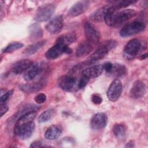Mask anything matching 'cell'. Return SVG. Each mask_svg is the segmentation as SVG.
<instances>
[{"label":"cell","mask_w":148,"mask_h":148,"mask_svg":"<svg viewBox=\"0 0 148 148\" xmlns=\"http://www.w3.org/2000/svg\"><path fill=\"white\" fill-rule=\"evenodd\" d=\"M146 92V87L144 83L139 80L135 81L131 88L130 95L132 98L138 99L144 96Z\"/></svg>","instance_id":"4fadbf2b"},{"label":"cell","mask_w":148,"mask_h":148,"mask_svg":"<svg viewBox=\"0 0 148 148\" xmlns=\"http://www.w3.org/2000/svg\"><path fill=\"white\" fill-rule=\"evenodd\" d=\"M46 147V146L43 145V143H42L40 140H36L34 142H32L29 147Z\"/></svg>","instance_id":"8d00e7d4"},{"label":"cell","mask_w":148,"mask_h":148,"mask_svg":"<svg viewBox=\"0 0 148 148\" xmlns=\"http://www.w3.org/2000/svg\"><path fill=\"white\" fill-rule=\"evenodd\" d=\"M30 38L32 39H37L42 36V30L39 24L34 23L29 27Z\"/></svg>","instance_id":"d4e9b609"},{"label":"cell","mask_w":148,"mask_h":148,"mask_svg":"<svg viewBox=\"0 0 148 148\" xmlns=\"http://www.w3.org/2000/svg\"><path fill=\"white\" fill-rule=\"evenodd\" d=\"M91 101L94 103L96 105H99L102 102V98L100 95L98 94H94L91 96Z\"/></svg>","instance_id":"836d02e7"},{"label":"cell","mask_w":148,"mask_h":148,"mask_svg":"<svg viewBox=\"0 0 148 148\" xmlns=\"http://www.w3.org/2000/svg\"><path fill=\"white\" fill-rule=\"evenodd\" d=\"M136 12L133 9H124L120 12L116 11L114 13L113 17L112 27L122 24L131 18L135 16Z\"/></svg>","instance_id":"3957f363"},{"label":"cell","mask_w":148,"mask_h":148,"mask_svg":"<svg viewBox=\"0 0 148 148\" xmlns=\"http://www.w3.org/2000/svg\"><path fill=\"white\" fill-rule=\"evenodd\" d=\"M147 54L146 53V54H143V55L141 56V58H142V59H145L146 58H147Z\"/></svg>","instance_id":"60d3db41"},{"label":"cell","mask_w":148,"mask_h":148,"mask_svg":"<svg viewBox=\"0 0 148 148\" xmlns=\"http://www.w3.org/2000/svg\"><path fill=\"white\" fill-rule=\"evenodd\" d=\"M90 6V2L80 1L75 3L69 9L68 15L71 17H76L86 11Z\"/></svg>","instance_id":"8fae6325"},{"label":"cell","mask_w":148,"mask_h":148,"mask_svg":"<svg viewBox=\"0 0 148 148\" xmlns=\"http://www.w3.org/2000/svg\"><path fill=\"white\" fill-rule=\"evenodd\" d=\"M111 72L114 74V75L116 76L121 77L127 73V68L123 65L116 64L113 66Z\"/></svg>","instance_id":"f546056e"},{"label":"cell","mask_w":148,"mask_h":148,"mask_svg":"<svg viewBox=\"0 0 148 148\" xmlns=\"http://www.w3.org/2000/svg\"><path fill=\"white\" fill-rule=\"evenodd\" d=\"M109 6V5H106L94 11L90 14L89 17L90 20L94 22H101L104 21L105 16Z\"/></svg>","instance_id":"ffe728a7"},{"label":"cell","mask_w":148,"mask_h":148,"mask_svg":"<svg viewBox=\"0 0 148 148\" xmlns=\"http://www.w3.org/2000/svg\"><path fill=\"white\" fill-rule=\"evenodd\" d=\"M8 106L5 105V103L1 104V109H0V112H1V117L3 116V114H5L7 111L8 110Z\"/></svg>","instance_id":"74e56055"},{"label":"cell","mask_w":148,"mask_h":148,"mask_svg":"<svg viewBox=\"0 0 148 148\" xmlns=\"http://www.w3.org/2000/svg\"><path fill=\"white\" fill-rule=\"evenodd\" d=\"M40 106H38L34 104H26L22 106L17 113L14 115V118L18 119L20 117L33 112H36L40 109Z\"/></svg>","instance_id":"44dd1931"},{"label":"cell","mask_w":148,"mask_h":148,"mask_svg":"<svg viewBox=\"0 0 148 148\" xmlns=\"http://www.w3.org/2000/svg\"><path fill=\"white\" fill-rule=\"evenodd\" d=\"M123 90L121 82L119 79H114L110 84L108 91L107 97L112 102L117 101L120 98Z\"/></svg>","instance_id":"5b68a950"},{"label":"cell","mask_w":148,"mask_h":148,"mask_svg":"<svg viewBox=\"0 0 148 148\" xmlns=\"http://www.w3.org/2000/svg\"><path fill=\"white\" fill-rule=\"evenodd\" d=\"M103 71V66L102 65H94L87 68L83 71V75L90 78H95L100 76Z\"/></svg>","instance_id":"2e32d148"},{"label":"cell","mask_w":148,"mask_h":148,"mask_svg":"<svg viewBox=\"0 0 148 148\" xmlns=\"http://www.w3.org/2000/svg\"><path fill=\"white\" fill-rule=\"evenodd\" d=\"M64 53H66L68 54H70L72 53V50L71 48H69L68 46H64L63 49Z\"/></svg>","instance_id":"f35d334b"},{"label":"cell","mask_w":148,"mask_h":148,"mask_svg":"<svg viewBox=\"0 0 148 148\" xmlns=\"http://www.w3.org/2000/svg\"><path fill=\"white\" fill-rule=\"evenodd\" d=\"M132 144H134V143H133L132 142H130L129 143H127L126 147H134V145H131Z\"/></svg>","instance_id":"ab89813d"},{"label":"cell","mask_w":148,"mask_h":148,"mask_svg":"<svg viewBox=\"0 0 148 148\" xmlns=\"http://www.w3.org/2000/svg\"><path fill=\"white\" fill-rule=\"evenodd\" d=\"M13 90H10L8 92H6L5 94H4L3 95H1V99H0V101H1V104H3V103H5V102L9 99V98L12 96V94H13Z\"/></svg>","instance_id":"d6a6232c"},{"label":"cell","mask_w":148,"mask_h":148,"mask_svg":"<svg viewBox=\"0 0 148 148\" xmlns=\"http://www.w3.org/2000/svg\"><path fill=\"white\" fill-rule=\"evenodd\" d=\"M108 122V117L106 114L99 112L95 114L90 121V126L92 130H99L104 128Z\"/></svg>","instance_id":"52a82bcc"},{"label":"cell","mask_w":148,"mask_h":148,"mask_svg":"<svg viewBox=\"0 0 148 148\" xmlns=\"http://www.w3.org/2000/svg\"><path fill=\"white\" fill-rule=\"evenodd\" d=\"M136 1H132V0H123V1H119L116 5H114L116 9L117 10L118 9H121L123 8H125L134 3H135Z\"/></svg>","instance_id":"4dcf8cb0"},{"label":"cell","mask_w":148,"mask_h":148,"mask_svg":"<svg viewBox=\"0 0 148 148\" xmlns=\"http://www.w3.org/2000/svg\"><path fill=\"white\" fill-rule=\"evenodd\" d=\"M46 43V40H43L42 41H39L38 42H36L35 43L32 44L29 46H28L24 50V53L26 55H32L36 53L41 47H42Z\"/></svg>","instance_id":"484cf974"},{"label":"cell","mask_w":148,"mask_h":148,"mask_svg":"<svg viewBox=\"0 0 148 148\" xmlns=\"http://www.w3.org/2000/svg\"><path fill=\"white\" fill-rule=\"evenodd\" d=\"M36 114H37L36 112H33L27 113V114L20 117L17 120V121L15 124L14 129L18 128L20 126H21V125H23L26 123L32 121V120H34L35 119V118L36 116Z\"/></svg>","instance_id":"cb8c5ba5"},{"label":"cell","mask_w":148,"mask_h":148,"mask_svg":"<svg viewBox=\"0 0 148 148\" xmlns=\"http://www.w3.org/2000/svg\"><path fill=\"white\" fill-rule=\"evenodd\" d=\"M109 50L103 45L100 46L86 60L89 65L103 58L109 52Z\"/></svg>","instance_id":"5bb4252c"},{"label":"cell","mask_w":148,"mask_h":148,"mask_svg":"<svg viewBox=\"0 0 148 148\" xmlns=\"http://www.w3.org/2000/svg\"><path fill=\"white\" fill-rule=\"evenodd\" d=\"M64 46L60 44L55 43V45L50 48L45 53L46 57L49 60H54L57 58L61 56L62 53H64Z\"/></svg>","instance_id":"e0dca14e"},{"label":"cell","mask_w":148,"mask_h":148,"mask_svg":"<svg viewBox=\"0 0 148 148\" xmlns=\"http://www.w3.org/2000/svg\"><path fill=\"white\" fill-rule=\"evenodd\" d=\"M56 6L53 3H46L39 6L35 13L34 19L39 22L46 21L54 13Z\"/></svg>","instance_id":"7a4b0ae2"},{"label":"cell","mask_w":148,"mask_h":148,"mask_svg":"<svg viewBox=\"0 0 148 148\" xmlns=\"http://www.w3.org/2000/svg\"><path fill=\"white\" fill-rule=\"evenodd\" d=\"M61 134V129L57 125H52L49 127L45 132V137L49 140H54L57 139Z\"/></svg>","instance_id":"7402d4cb"},{"label":"cell","mask_w":148,"mask_h":148,"mask_svg":"<svg viewBox=\"0 0 148 148\" xmlns=\"http://www.w3.org/2000/svg\"><path fill=\"white\" fill-rule=\"evenodd\" d=\"M92 44L89 42L84 41L80 43L76 50V55L77 57H82L88 55L92 50Z\"/></svg>","instance_id":"d6986e66"},{"label":"cell","mask_w":148,"mask_h":148,"mask_svg":"<svg viewBox=\"0 0 148 148\" xmlns=\"http://www.w3.org/2000/svg\"><path fill=\"white\" fill-rule=\"evenodd\" d=\"M142 49V44L139 40L133 39L130 40L125 45L124 52L128 59H132L136 57Z\"/></svg>","instance_id":"277c9868"},{"label":"cell","mask_w":148,"mask_h":148,"mask_svg":"<svg viewBox=\"0 0 148 148\" xmlns=\"http://www.w3.org/2000/svg\"><path fill=\"white\" fill-rule=\"evenodd\" d=\"M32 64V62L29 60H21L13 64L12 70L14 73L20 74L26 71Z\"/></svg>","instance_id":"9a60e30c"},{"label":"cell","mask_w":148,"mask_h":148,"mask_svg":"<svg viewBox=\"0 0 148 148\" xmlns=\"http://www.w3.org/2000/svg\"><path fill=\"white\" fill-rule=\"evenodd\" d=\"M35 128V124L32 121L26 123L18 128L14 129V131L16 135H18L22 139L29 138L32 134Z\"/></svg>","instance_id":"8992f818"},{"label":"cell","mask_w":148,"mask_h":148,"mask_svg":"<svg viewBox=\"0 0 148 148\" xmlns=\"http://www.w3.org/2000/svg\"><path fill=\"white\" fill-rule=\"evenodd\" d=\"M113 132L115 137L119 139L123 138L126 134L125 126L121 124H116L113 128Z\"/></svg>","instance_id":"4316f807"},{"label":"cell","mask_w":148,"mask_h":148,"mask_svg":"<svg viewBox=\"0 0 148 148\" xmlns=\"http://www.w3.org/2000/svg\"><path fill=\"white\" fill-rule=\"evenodd\" d=\"M39 72V66L37 64H32L24 73V79L27 82H29L34 79Z\"/></svg>","instance_id":"603a6c76"},{"label":"cell","mask_w":148,"mask_h":148,"mask_svg":"<svg viewBox=\"0 0 148 148\" xmlns=\"http://www.w3.org/2000/svg\"><path fill=\"white\" fill-rule=\"evenodd\" d=\"M77 39V36L74 32H69L59 36L56 41V43L60 44L64 46H68L69 45L75 42Z\"/></svg>","instance_id":"ac0fdd59"},{"label":"cell","mask_w":148,"mask_h":148,"mask_svg":"<svg viewBox=\"0 0 148 148\" xmlns=\"http://www.w3.org/2000/svg\"><path fill=\"white\" fill-rule=\"evenodd\" d=\"M145 25L140 21H132L125 25L120 31V35L123 38H127L137 34L143 31Z\"/></svg>","instance_id":"6da1fadb"},{"label":"cell","mask_w":148,"mask_h":148,"mask_svg":"<svg viewBox=\"0 0 148 148\" xmlns=\"http://www.w3.org/2000/svg\"><path fill=\"white\" fill-rule=\"evenodd\" d=\"M58 83L61 89L66 91L74 90L76 87V79L70 75H65L60 77Z\"/></svg>","instance_id":"9c48e42d"},{"label":"cell","mask_w":148,"mask_h":148,"mask_svg":"<svg viewBox=\"0 0 148 148\" xmlns=\"http://www.w3.org/2000/svg\"><path fill=\"white\" fill-rule=\"evenodd\" d=\"M88 80V79L87 77H86V76L83 75V76L79 79V80L77 83V88L79 89L84 88L87 85Z\"/></svg>","instance_id":"1f68e13d"},{"label":"cell","mask_w":148,"mask_h":148,"mask_svg":"<svg viewBox=\"0 0 148 148\" xmlns=\"http://www.w3.org/2000/svg\"><path fill=\"white\" fill-rule=\"evenodd\" d=\"M46 82L43 80L32 83H27L24 84H21L19 86V89L24 92L31 94L35 93L41 90L45 86Z\"/></svg>","instance_id":"7c38bea8"},{"label":"cell","mask_w":148,"mask_h":148,"mask_svg":"<svg viewBox=\"0 0 148 148\" xmlns=\"http://www.w3.org/2000/svg\"><path fill=\"white\" fill-rule=\"evenodd\" d=\"M54 114V109H48L44 111L40 114L38 117V121L39 123H43L48 121L50 119L52 118Z\"/></svg>","instance_id":"83f0119b"},{"label":"cell","mask_w":148,"mask_h":148,"mask_svg":"<svg viewBox=\"0 0 148 148\" xmlns=\"http://www.w3.org/2000/svg\"><path fill=\"white\" fill-rule=\"evenodd\" d=\"M63 27V17L61 15L53 17L46 25L48 32L55 34L60 32Z\"/></svg>","instance_id":"30bf717a"},{"label":"cell","mask_w":148,"mask_h":148,"mask_svg":"<svg viewBox=\"0 0 148 148\" xmlns=\"http://www.w3.org/2000/svg\"><path fill=\"white\" fill-rule=\"evenodd\" d=\"M24 46V44L18 42H12L9 43L3 50V52L5 53H10L13 51H15L17 50H18L21 48H22Z\"/></svg>","instance_id":"f1b7e54d"},{"label":"cell","mask_w":148,"mask_h":148,"mask_svg":"<svg viewBox=\"0 0 148 148\" xmlns=\"http://www.w3.org/2000/svg\"><path fill=\"white\" fill-rule=\"evenodd\" d=\"M84 32L87 41L91 44L97 43L100 38V35L95 27L90 23H86L84 25Z\"/></svg>","instance_id":"ba28073f"},{"label":"cell","mask_w":148,"mask_h":148,"mask_svg":"<svg viewBox=\"0 0 148 148\" xmlns=\"http://www.w3.org/2000/svg\"><path fill=\"white\" fill-rule=\"evenodd\" d=\"M46 97L43 93L38 94L37 95L35 96V97L34 98L35 101L37 103H39V104L43 103L46 101Z\"/></svg>","instance_id":"e575fe53"},{"label":"cell","mask_w":148,"mask_h":148,"mask_svg":"<svg viewBox=\"0 0 148 148\" xmlns=\"http://www.w3.org/2000/svg\"><path fill=\"white\" fill-rule=\"evenodd\" d=\"M103 69H105L107 72L110 73L111 71H112L113 65L110 62H107L103 64Z\"/></svg>","instance_id":"d590c367"}]
</instances>
